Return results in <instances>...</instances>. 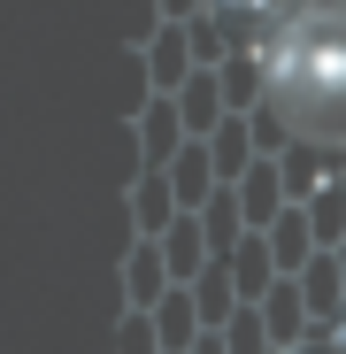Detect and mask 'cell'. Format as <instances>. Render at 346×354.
<instances>
[{
  "label": "cell",
  "instance_id": "1",
  "mask_svg": "<svg viewBox=\"0 0 346 354\" xmlns=\"http://www.w3.org/2000/svg\"><path fill=\"white\" fill-rule=\"evenodd\" d=\"M269 108L293 139H346V8H308L277 31Z\"/></svg>",
  "mask_w": 346,
  "mask_h": 354
}]
</instances>
